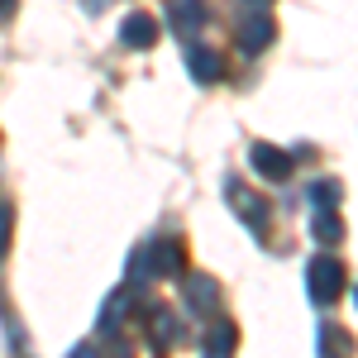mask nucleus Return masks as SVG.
Listing matches in <instances>:
<instances>
[{
	"instance_id": "f257e3e1",
	"label": "nucleus",
	"mask_w": 358,
	"mask_h": 358,
	"mask_svg": "<svg viewBox=\"0 0 358 358\" xmlns=\"http://www.w3.org/2000/svg\"><path fill=\"white\" fill-rule=\"evenodd\" d=\"M134 282L143 277H187V253H182V239H153V244H143L134 253Z\"/></svg>"
},
{
	"instance_id": "f03ea898",
	"label": "nucleus",
	"mask_w": 358,
	"mask_h": 358,
	"mask_svg": "<svg viewBox=\"0 0 358 358\" xmlns=\"http://www.w3.org/2000/svg\"><path fill=\"white\" fill-rule=\"evenodd\" d=\"M344 287H349L344 263L330 258V253H315V258H310V268H306V292H310V301L320 306V310H330V306L344 296Z\"/></svg>"
},
{
	"instance_id": "7ed1b4c3",
	"label": "nucleus",
	"mask_w": 358,
	"mask_h": 358,
	"mask_svg": "<svg viewBox=\"0 0 358 358\" xmlns=\"http://www.w3.org/2000/svg\"><path fill=\"white\" fill-rule=\"evenodd\" d=\"M273 38H277V24H273V15H268V5H248L244 15H239V48L248 57H258V53H268Z\"/></svg>"
},
{
	"instance_id": "20e7f679",
	"label": "nucleus",
	"mask_w": 358,
	"mask_h": 358,
	"mask_svg": "<svg viewBox=\"0 0 358 358\" xmlns=\"http://www.w3.org/2000/svg\"><path fill=\"white\" fill-rule=\"evenodd\" d=\"M229 206H234V215H239V220H244L248 229L258 234V239L268 234V220H273V206H268V201H263L258 192H248V187H239V182H229Z\"/></svg>"
},
{
	"instance_id": "39448f33",
	"label": "nucleus",
	"mask_w": 358,
	"mask_h": 358,
	"mask_svg": "<svg viewBox=\"0 0 358 358\" xmlns=\"http://www.w3.org/2000/svg\"><path fill=\"white\" fill-rule=\"evenodd\" d=\"M177 330H182V325H177V315H172L163 301L143 306V334H148V349H153V354H167V349L177 344Z\"/></svg>"
},
{
	"instance_id": "423d86ee",
	"label": "nucleus",
	"mask_w": 358,
	"mask_h": 358,
	"mask_svg": "<svg viewBox=\"0 0 358 358\" xmlns=\"http://www.w3.org/2000/svg\"><path fill=\"white\" fill-rule=\"evenodd\" d=\"M248 163H253V172L263 177V182H273V187H282L287 177H292V153L287 148H277V143H253L248 148Z\"/></svg>"
},
{
	"instance_id": "0eeeda50",
	"label": "nucleus",
	"mask_w": 358,
	"mask_h": 358,
	"mask_svg": "<svg viewBox=\"0 0 358 358\" xmlns=\"http://www.w3.org/2000/svg\"><path fill=\"white\" fill-rule=\"evenodd\" d=\"M206 20H210L206 0H167V29L177 38H196L206 29Z\"/></svg>"
},
{
	"instance_id": "6e6552de",
	"label": "nucleus",
	"mask_w": 358,
	"mask_h": 358,
	"mask_svg": "<svg viewBox=\"0 0 358 358\" xmlns=\"http://www.w3.org/2000/svg\"><path fill=\"white\" fill-rule=\"evenodd\" d=\"M182 301H187L192 315H215V306H220V287H215L206 273H187V277H182Z\"/></svg>"
},
{
	"instance_id": "1a4fd4ad",
	"label": "nucleus",
	"mask_w": 358,
	"mask_h": 358,
	"mask_svg": "<svg viewBox=\"0 0 358 358\" xmlns=\"http://www.w3.org/2000/svg\"><path fill=\"white\" fill-rule=\"evenodd\" d=\"M120 43H124V48H134V53L153 48V43H158V20H153V15H143V10H129V15L120 20Z\"/></svg>"
},
{
	"instance_id": "9d476101",
	"label": "nucleus",
	"mask_w": 358,
	"mask_h": 358,
	"mask_svg": "<svg viewBox=\"0 0 358 358\" xmlns=\"http://www.w3.org/2000/svg\"><path fill=\"white\" fill-rule=\"evenodd\" d=\"M234 349H239V325L234 320H215L201 339V358H234Z\"/></svg>"
},
{
	"instance_id": "9b49d317",
	"label": "nucleus",
	"mask_w": 358,
	"mask_h": 358,
	"mask_svg": "<svg viewBox=\"0 0 358 358\" xmlns=\"http://www.w3.org/2000/svg\"><path fill=\"white\" fill-rule=\"evenodd\" d=\"M187 72H192L201 86H210V82H220L224 77V62L215 48H201V43H187Z\"/></svg>"
},
{
	"instance_id": "f8f14e48",
	"label": "nucleus",
	"mask_w": 358,
	"mask_h": 358,
	"mask_svg": "<svg viewBox=\"0 0 358 358\" xmlns=\"http://www.w3.org/2000/svg\"><path fill=\"white\" fill-rule=\"evenodd\" d=\"M315 349H320V358H349V354H354V339H349V330H344V325H334V320H320Z\"/></svg>"
},
{
	"instance_id": "ddd939ff",
	"label": "nucleus",
	"mask_w": 358,
	"mask_h": 358,
	"mask_svg": "<svg viewBox=\"0 0 358 358\" xmlns=\"http://www.w3.org/2000/svg\"><path fill=\"white\" fill-rule=\"evenodd\" d=\"M310 239L325 244V248L339 244V239H344V220H339V210H315V215H310Z\"/></svg>"
},
{
	"instance_id": "4468645a",
	"label": "nucleus",
	"mask_w": 358,
	"mask_h": 358,
	"mask_svg": "<svg viewBox=\"0 0 358 358\" xmlns=\"http://www.w3.org/2000/svg\"><path fill=\"white\" fill-rule=\"evenodd\" d=\"M310 206L315 210H334L339 206V182H330V177L325 182H310Z\"/></svg>"
},
{
	"instance_id": "2eb2a0df",
	"label": "nucleus",
	"mask_w": 358,
	"mask_h": 358,
	"mask_svg": "<svg viewBox=\"0 0 358 358\" xmlns=\"http://www.w3.org/2000/svg\"><path fill=\"white\" fill-rule=\"evenodd\" d=\"M10 239H15V210H10V201H0V263L10 253Z\"/></svg>"
},
{
	"instance_id": "dca6fc26",
	"label": "nucleus",
	"mask_w": 358,
	"mask_h": 358,
	"mask_svg": "<svg viewBox=\"0 0 358 358\" xmlns=\"http://www.w3.org/2000/svg\"><path fill=\"white\" fill-rule=\"evenodd\" d=\"M15 5H20V0H0V24H5V20L15 15Z\"/></svg>"
},
{
	"instance_id": "f3484780",
	"label": "nucleus",
	"mask_w": 358,
	"mask_h": 358,
	"mask_svg": "<svg viewBox=\"0 0 358 358\" xmlns=\"http://www.w3.org/2000/svg\"><path fill=\"white\" fill-rule=\"evenodd\" d=\"M248 5H268V0H248Z\"/></svg>"
},
{
	"instance_id": "a211bd4d",
	"label": "nucleus",
	"mask_w": 358,
	"mask_h": 358,
	"mask_svg": "<svg viewBox=\"0 0 358 358\" xmlns=\"http://www.w3.org/2000/svg\"><path fill=\"white\" fill-rule=\"evenodd\" d=\"M354 301H358V282H354Z\"/></svg>"
}]
</instances>
